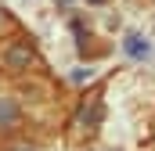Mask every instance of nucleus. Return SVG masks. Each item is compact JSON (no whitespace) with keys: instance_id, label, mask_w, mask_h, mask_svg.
Here are the masks:
<instances>
[{"instance_id":"2","label":"nucleus","mask_w":155,"mask_h":151,"mask_svg":"<svg viewBox=\"0 0 155 151\" xmlns=\"http://www.w3.org/2000/svg\"><path fill=\"white\" fill-rule=\"evenodd\" d=\"M97 122H101V101L97 97H90V104H83L76 115V126L79 130H87V133H94L97 130Z\"/></svg>"},{"instance_id":"6","label":"nucleus","mask_w":155,"mask_h":151,"mask_svg":"<svg viewBox=\"0 0 155 151\" xmlns=\"http://www.w3.org/2000/svg\"><path fill=\"white\" fill-rule=\"evenodd\" d=\"M90 4H108V0H90Z\"/></svg>"},{"instance_id":"7","label":"nucleus","mask_w":155,"mask_h":151,"mask_svg":"<svg viewBox=\"0 0 155 151\" xmlns=\"http://www.w3.org/2000/svg\"><path fill=\"white\" fill-rule=\"evenodd\" d=\"M61 4H65V0H61Z\"/></svg>"},{"instance_id":"3","label":"nucleus","mask_w":155,"mask_h":151,"mask_svg":"<svg viewBox=\"0 0 155 151\" xmlns=\"http://www.w3.org/2000/svg\"><path fill=\"white\" fill-rule=\"evenodd\" d=\"M123 47H126V54L130 58H148V40L141 36V33H126V40H123Z\"/></svg>"},{"instance_id":"4","label":"nucleus","mask_w":155,"mask_h":151,"mask_svg":"<svg viewBox=\"0 0 155 151\" xmlns=\"http://www.w3.org/2000/svg\"><path fill=\"white\" fill-rule=\"evenodd\" d=\"M18 122V108L11 97H0V126H15Z\"/></svg>"},{"instance_id":"1","label":"nucleus","mask_w":155,"mask_h":151,"mask_svg":"<svg viewBox=\"0 0 155 151\" xmlns=\"http://www.w3.org/2000/svg\"><path fill=\"white\" fill-rule=\"evenodd\" d=\"M33 61H36V50H33L29 43L15 40V43L4 47V69H7V72H25Z\"/></svg>"},{"instance_id":"5","label":"nucleus","mask_w":155,"mask_h":151,"mask_svg":"<svg viewBox=\"0 0 155 151\" xmlns=\"http://www.w3.org/2000/svg\"><path fill=\"white\" fill-rule=\"evenodd\" d=\"M4 25H11V18H7V14L0 11V29H4Z\"/></svg>"}]
</instances>
